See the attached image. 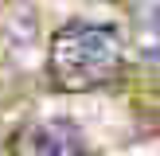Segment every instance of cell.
Returning a JSON list of instances; mask_svg holds the SVG:
<instances>
[{"label":"cell","instance_id":"7a4b0ae2","mask_svg":"<svg viewBox=\"0 0 160 156\" xmlns=\"http://www.w3.org/2000/svg\"><path fill=\"white\" fill-rule=\"evenodd\" d=\"M31 144H35V156H82L86 140L82 129L67 117H55V121H43L35 133H31Z\"/></svg>","mask_w":160,"mask_h":156},{"label":"cell","instance_id":"6da1fadb","mask_svg":"<svg viewBox=\"0 0 160 156\" xmlns=\"http://www.w3.org/2000/svg\"><path fill=\"white\" fill-rule=\"evenodd\" d=\"M121 35L109 23L74 20L62 23L51 39V78L62 90H98L121 70Z\"/></svg>","mask_w":160,"mask_h":156},{"label":"cell","instance_id":"3957f363","mask_svg":"<svg viewBox=\"0 0 160 156\" xmlns=\"http://www.w3.org/2000/svg\"><path fill=\"white\" fill-rule=\"evenodd\" d=\"M133 35L145 55H160V4H137L133 8Z\"/></svg>","mask_w":160,"mask_h":156}]
</instances>
